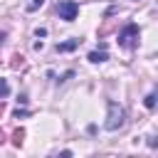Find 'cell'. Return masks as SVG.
Returning <instances> with one entry per match:
<instances>
[{"instance_id":"cell-1","label":"cell","mask_w":158,"mask_h":158,"mask_svg":"<svg viewBox=\"0 0 158 158\" xmlns=\"http://www.w3.org/2000/svg\"><path fill=\"white\" fill-rule=\"evenodd\" d=\"M106 109H109V116H106V128L109 131H116V128H121L123 126V118H126V111H123V106L121 104H116V101H109L106 104Z\"/></svg>"},{"instance_id":"cell-2","label":"cell","mask_w":158,"mask_h":158,"mask_svg":"<svg viewBox=\"0 0 158 158\" xmlns=\"http://www.w3.org/2000/svg\"><path fill=\"white\" fill-rule=\"evenodd\" d=\"M136 40H138V27L136 25H126L123 27V32L118 35V44L121 47H136Z\"/></svg>"},{"instance_id":"cell-3","label":"cell","mask_w":158,"mask_h":158,"mask_svg":"<svg viewBox=\"0 0 158 158\" xmlns=\"http://www.w3.org/2000/svg\"><path fill=\"white\" fill-rule=\"evenodd\" d=\"M57 12H59V17H62V20L72 22V20L77 17V12H79V5H77L74 0H64V2H59V5H57Z\"/></svg>"},{"instance_id":"cell-4","label":"cell","mask_w":158,"mask_h":158,"mask_svg":"<svg viewBox=\"0 0 158 158\" xmlns=\"http://www.w3.org/2000/svg\"><path fill=\"white\" fill-rule=\"evenodd\" d=\"M106 59H109L106 52H91V54H89V62H94V64H96V62H106Z\"/></svg>"},{"instance_id":"cell-5","label":"cell","mask_w":158,"mask_h":158,"mask_svg":"<svg viewBox=\"0 0 158 158\" xmlns=\"http://www.w3.org/2000/svg\"><path fill=\"white\" fill-rule=\"evenodd\" d=\"M77 44H79V40H69V42H64V44H59L57 49H59V52H67V49H74Z\"/></svg>"},{"instance_id":"cell-6","label":"cell","mask_w":158,"mask_h":158,"mask_svg":"<svg viewBox=\"0 0 158 158\" xmlns=\"http://www.w3.org/2000/svg\"><path fill=\"white\" fill-rule=\"evenodd\" d=\"M7 94H10V84H7L5 79H0V99H5Z\"/></svg>"},{"instance_id":"cell-7","label":"cell","mask_w":158,"mask_h":158,"mask_svg":"<svg viewBox=\"0 0 158 158\" xmlns=\"http://www.w3.org/2000/svg\"><path fill=\"white\" fill-rule=\"evenodd\" d=\"M42 2H44V0H30V2H27V10L32 12V10H37V7H42Z\"/></svg>"},{"instance_id":"cell-8","label":"cell","mask_w":158,"mask_h":158,"mask_svg":"<svg viewBox=\"0 0 158 158\" xmlns=\"http://www.w3.org/2000/svg\"><path fill=\"white\" fill-rule=\"evenodd\" d=\"M146 106H148V109L156 106V94H148V96H146Z\"/></svg>"}]
</instances>
